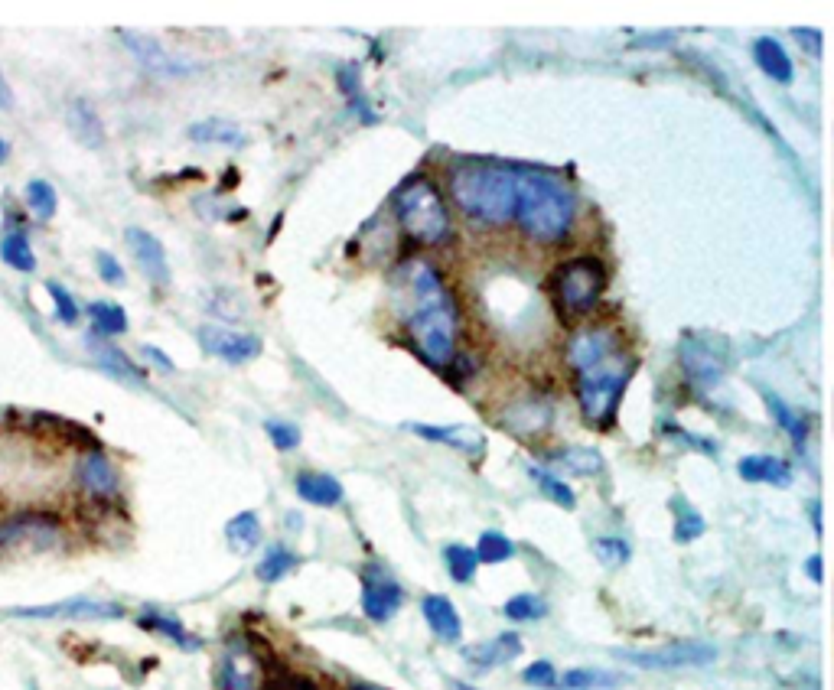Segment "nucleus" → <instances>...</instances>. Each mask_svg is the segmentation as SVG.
<instances>
[{
    "label": "nucleus",
    "instance_id": "nucleus-1",
    "mask_svg": "<svg viewBox=\"0 0 834 690\" xmlns=\"http://www.w3.org/2000/svg\"><path fill=\"white\" fill-rule=\"evenodd\" d=\"M567 365L574 372V394L590 427L610 430L619 417V401L636 375V355L626 349L613 326H584L567 339Z\"/></svg>",
    "mask_w": 834,
    "mask_h": 690
},
{
    "label": "nucleus",
    "instance_id": "nucleus-2",
    "mask_svg": "<svg viewBox=\"0 0 834 690\" xmlns=\"http://www.w3.org/2000/svg\"><path fill=\"white\" fill-rule=\"evenodd\" d=\"M395 284L401 287L404 332H408L411 349L437 372H450L453 362L460 359V313L444 277L434 264L411 258L395 271Z\"/></svg>",
    "mask_w": 834,
    "mask_h": 690
},
{
    "label": "nucleus",
    "instance_id": "nucleus-3",
    "mask_svg": "<svg viewBox=\"0 0 834 690\" xmlns=\"http://www.w3.org/2000/svg\"><path fill=\"white\" fill-rule=\"evenodd\" d=\"M450 199L466 222L479 228H502L515 219L518 170L486 160H463L450 170Z\"/></svg>",
    "mask_w": 834,
    "mask_h": 690
},
{
    "label": "nucleus",
    "instance_id": "nucleus-4",
    "mask_svg": "<svg viewBox=\"0 0 834 690\" xmlns=\"http://www.w3.org/2000/svg\"><path fill=\"white\" fill-rule=\"evenodd\" d=\"M577 219V199L571 186L545 170H518V228L538 245H558L571 235Z\"/></svg>",
    "mask_w": 834,
    "mask_h": 690
},
{
    "label": "nucleus",
    "instance_id": "nucleus-5",
    "mask_svg": "<svg viewBox=\"0 0 834 690\" xmlns=\"http://www.w3.org/2000/svg\"><path fill=\"white\" fill-rule=\"evenodd\" d=\"M395 219L401 225L404 238L414 241V245H424V248L444 245V241H450V235H453L447 202L427 176H414V180H408L398 189Z\"/></svg>",
    "mask_w": 834,
    "mask_h": 690
},
{
    "label": "nucleus",
    "instance_id": "nucleus-6",
    "mask_svg": "<svg viewBox=\"0 0 834 690\" xmlns=\"http://www.w3.org/2000/svg\"><path fill=\"white\" fill-rule=\"evenodd\" d=\"M603 290H606V264L600 258H593V254L567 258L551 274V300L564 323L590 316L600 306Z\"/></svg>",
    "mask_w": 834,
    "mask_h": 690
},
{
    "label": "nucleus",
    "instance_id": "nucleus-7",
    "mask_svg": "<svg viewBox=\"0 0 834 690\" xmlns=\"http://www.w3.org/2000/svg\"><path fill=\"white\" fill-rule=\"evenodd\" d=\"M62 538H66V528L53 511H20L0 521V557L46 554L59 547Z\"/></svg>",
    "mask_w": 834,
    "mask_h": 690
},
{
    "label": "nucleus",
    "instance_id": "nucleus-8",
    "mask_svg": "<svg viewBox=\"0 0 834 690\" xmlns=\"http://www.w3.org/2000/svg\"><path fill=\"white\" fill-rule=\"evenodd\" d=\"M678 362H681V372H685V381L698 394H711L720 381H724V372H727L724 355L714 352L711 345L704 342V336H694V332H688V336L681 339Z\"/></svg>",
    "mask_w": 834,
    "mask_h": 690
},
{
    "label": "nucleus",
    "instance_id": "nucleus-9",
    "mask_svg": "<svg viewBox=\"0 0 834 690\" xmlns=\"http://www.w3.org/2000/svg\"><path fill=\"white\" fill-rule=\"evenodd\" d=\"M196 339L202 345V352H209L212 359H222L229 365H245V362H255L264 342L255 336V332H238L229 326H219V323H209V326H199Z\"/></svg>",
    "mask_w": 834,
    "mask_h": 690
},
{
    "label": "nucleus",
    "instance_id": "nucleus-10",
    "mask_svg": "<svg viewBox=\"0 0 834 690\" xmlns=\"http://www.w3.org/2000/svg\"><path fill=\"white\" fill-rule=\"evenodd\" d=\"M616 658L633 661L639 668H655V671H672V668H691V664H711L717 658L714 645L704 642H675L668 648L655 651H616Z\"/></svg>",
    "mask_w": 834,
    "mask_h": 690
},
{
    "label": "nucleus",
    "instance_id": "nucleus-11",
    "mask_svg": "<svg viewBox=\"0 0 834 690\" xmlns=\"http://www.w3.org/2000/svg\"><path fill=\"white\" fill-rule=\"evenodd\" d=\"M14 616H17V619H82V622H108V619H121V616H124V606L105 603V599L75 596V599H66V603H53V606L14 609Z\"/></svg>",
    "mask_w": 834,
    "mask_h": 690
},
{
    "label": "nucleus",
    "instance_id": "nucleus-12",
    "mask_svg": "<svg viewBox=\"0 0 834 690\" xmlns=\"http://www.w3.org/2000/svg\"><path fill=\"white\" fill-rule=\"evenodd\" d=\"M401 606H404V586L398 580L385 577V573H375V577L365 573V580H362V612H365V619L385 625V622H391L398 616Z\"/></svg>",
    "mask_w": 834,
    "mask_h": 690
},
{
    "label": "nucleus",
    "instance_id": "nucleus-13",
    "mask_svg": "<svg viewBox=\"0 0 834 690\" xmlns=\"http://www.w3.org/2000/svg\"><path fill=\"white\" fill-rule=\"evenodd\" d=\"M75 482H79V489L88 498H98V502H105V498H115L118 489H121V479H118L115 463H111V459L101 450L82 453L79 466H75Z\"/></svg>",
    "mask_w": 834,
    "mask_h": 690
},
{
    "label": "nucleus",
    "instance_id": "nucleus-14",
    "mask_svg": "<svg viewBox=\"0 0 834 690\" xmlns=\"http://www.w3.org/2000/svg\"><path fill=\"white\" fill-rule=\"evenodd\" d=\"M554 420V404L548 398H525L509 404V411L502 414V427L515 433V437H541L551 430Z\"/></svg>",
    "mask_w": 834,
    "mask_h": 690
},
{
    "label": "nucleus",
    "instance_id": "nucleus-15",
    "mask_svg": "<svg viewBox=\"0 0 834 690\" xmlns=\"http://www.w3.org/2000/svg\"><path fill=\"white\" fill-rule=\"evenodd\" d=\"M124 238H128V248L134 254V261L141 264V271L154 280L157 287H167L170 284V264H167V248L160 245V238L150 235L147 228H128Z\"/></svg>",
    "mask_w": 834,
    "mask_h": 690
},
{
    "label": "nucleus",
    "instance_id": "nucleus-16",
    "mask_svg": "<svg viewBox=\"0 0 834 690\" xmlns=\"http://www.w3.org/2000/svg\"><path fill=\"white\" fill-rule=\"evenodd\" d=\"M121 40H124V46H128V53L141 62L147 72H154V75H189L193 72V62L170 56L167 49H163L157 40H150V36L121 33Z\"/></svg>",
    "mask_w": 834,
    "mask_h": 690
},
{
    "label": "nucleus",
    "instance_id": "nucleus-17",
    "mask_svg": "<svg viewBox=\"0 0 834 690\" xmlns=\"http://www.w3.org/2000/svg\"><path fill=\"white\" fill-rule=\"evenodd\" d=\"M408 430L414 433V437L444 443V446H450V450H460L463 456H473V459L486 453V437L476 427H463V424H450V427H440V424H408Z\"/></svg>",
    "mask_w": 834,
    "mask_h": 690
},
{
    "label": "nucleus",
    "instance_id": "nucleus-18",
    "mask_svg": "<svg viewBox=\"0 0 834 690\" xmlns=\"http://www.w3.org/2000/svg\"><path fill=\"white\" fill-rule=\"evenodd\" d=\"M518 655H522V638H518L515 632H502V635L489 638V642H483V645H473V648L463 651V658L470 661L476 671H492V668H499V664L515 661Z\"/></svg>",
    "mask_w": 834,
    "mask_h": 690
},
{
    "label": "nucleus",
    "instance_id": "nucleus-19",
    "mask_svg": "<svg viewBox=\"0 0 834 690\" xmlns=\"http://www.w3.org/2000/svg\"><path fill=\"white\" fill-rule=\"evenodd\" d=\"M421 612H424L427 625H431V632L440 638V642L457 645L460 638H463V622H460V612H457V606H453L447 596H440V593L424 596Z\"/></svg>",
    "mask_w": 834,
    "mask_h": 690
},
{
    "label": "nucleus",
    "instance_id": "nucleus-20",
    "mask_svg": "<svg viewBox=\"0 0 834 690\" xmlns=\"http://www.w3.org/2000/svg\"><path fill=\"white\" fill-rule=\"evenodd\" d=\"M740 479L743 482H766V485H779V489H786L792 485V466L789 459H779V456H769V453H756V456H743L740 459Z\"/></svg>",
    "mask_w": 834,
    "mask_h": 690
},
{
    "label": "nucleus",
    "instance_id": "nucleus-21",
    "mask_svg": "<svg viewBox=\"0 0 834 690\" xmlns=\"http://www.w3.org/2000/svg\"><path fill=\"white\" fill-rule=\"evenodd\" d=\"M294 489H297V495L303 498V502L320 505V508H333L346 498L343 482H339L336 476H330V472H300Z\"/></svg>",
    "mask_w": 834,
    "mask_h": 690
},
{
    "label": "nucleus",
    "instance_id": "nucleus-22",
    "mask_svg": "<svg viewBox=\"0 0 834 690\" xmlns=\"http://www.w3.org/2000/svg\"><path fill=\"white\" fill-rule=\"evenodd\" d=\"M222 690H261V664L248 651H232L219 668Z\"/></svg>",
    "mask_w": 834,
    "mask_h": 690
},
{
    "label": "nucleus",
    "instance_id": "nucleus-23",
    "mask_svg": "<svg viewBox=\"0 0 834 690\" xmlns=\"http://www.w3.org/2000/svg\"><path fill=\"white\" fill-rule=\"evenodd\" d=\"M753 59H756V66L779 85H789L795 79V66H792L789 53L782 49L779 40H773V36H760V40L753 43Z\"/></svg>",
    "mask_w": 834,
    "mask_h": 690
},
{
    "label": "nucleus",
    "instance_id": "nucleus-24",
    "mask_svg": "<svg viewBox=\"0 0 834 690\" xmlns=\"http://www.w3.org/2000/svg\"><path fill=\"white\" fill-rule=\"evenodd\" d=\"M88 355L98 362V368H105L108 375H115V378H124V381H131V385H144V372L137 368L128 355H124L121 349H115V345H105V342H88Z\"/></svg>",
    "mask_w": 834,
    "mask_h": 690
},
{
    "label": "nucleus",
    "instance_id": "nucleus-25",
    "mask_svg": "<svg viewBox=\"0 0 834 690\" xmlns=\"http://www.w3.org/2000/svg\"><path fill=\"white\" fill-rule=\"evenodd\" d=\"M264 531H261V518L255 511H238V515L225 525V541L235 554H251L261 544Z\"/></svg>",
    "mask_w": 834,
    "mask_h": 690
},
{
    "label": "nucleus",
    "instance_id": "nucleus-26",
    "mask_svg": "<svg viewBox=\"0 0 834 690\" xmlns=\"http://www.w3.org/2000/svg\"><path fill=\"white\" fill-rule=\"evenodd\" d=\"M300 567V557L290 551V547L284 544H271L268 551L261 554V560L255 564V577L264 583V586H274V583H281L290 570H297Z\"/></svg>",
    "mask_w": 834,
    "mask_h": 690
},
{
    "label": "nucleus",
    "instance_id": "nucleus-27",
    "mask_svg": "<svg viewBox=\"0 0 834 690\" xmlns=\"http://www.w3.org/2000/svg\"><path fill=\"white\" fill-rule=\"evenodd\" d=\"M189 137L196 140V144H225V147H245V131L232 121H222V118H206L199 124H189Z\"/></svg>",
    "mask_w": 834,
    "mask_h": 690
},
{
    "label": "nucleus",
    "instance_id": "nucleus-28",
    "mask_svg": "<svg viewBox=\"0 0 834 690\" xmlns=\"http://www.w3.org/2000/svg\"><path fill=\"white\" fill-rule=\"evenodd\" d=\"M763 401H766V407H769V414L776 417V424L789 433V440H792L795 450L805 453V443H808V424H805V420H802L799 414H795L792 407H789L786 401H782L776 391L763 388Z\"/></svg>",
    "mask_w": 834,
    "mask_h": 690
},
{
    "label": "nucleus",
    "instance_id": "nucleus-29",
    "mask_svg": "<svg viewBox=\"0 0 834 690\" xmlns=\"http://www.w3.org/2000/svg\"><path fill=\"white\" fill-rule=\"evenodd\" d=\"M672 511H675V541L678 544H691V541H698L701 534H704V518H701V511L694 508L685 495H675L672 498Z\"/></svg>",
    "mask_w": 834,
    "mask_h": 690
},
{
    "label": "nucleus",
    "instance_id": "nucleus-30",
    "mask_svg": "<svg viewBox=\"0 0 834 690\" xmlns=\"http://www.w3.org/2000/svg\"><path fill=\"white\" fill-rule=\"evenodd\" d=\"M88 319H92L98 336H121V332H128V313L118 303H108V300L88 303Z\"/></svg>",
    "mask_w": 834,
    "mask_h": 690
},
{
    "label": "nucleus",
    "instance_id": "nucleus-31",
    "mask_svg": "<svg viewBox=\"0 0 834 690\" xmlns=\"http://www.w3.org/2000/svg\"><path fill=\"white\" fill-rule=\"evenodd\" d=\"M0 261H4L7 267H14V271L33 274L36 271V254L30 248V238L23 232L4 235V241H0Z\"/></svg>",
    "mask_w": 834,
    "mask_h": 690
},
{
    "label": "nucleus",
    "instance_id": "nucleus-32",
    "mask_svg": "<svg viewBox=\"0 0 834 690\" xmlns=\"http://www.w3.org/2000/svg\"><path fill=\"white\" fill-rule=\"evenodd\" d=\"M551 463L564 466L567 472H574V476H597L603 469L600 453L590 450V446H567L561 453H551Z\"/></svg>",
    "mask_w": 834,
    "mask_h": 690
},
{
    "label": "nucleus",
    "instance_id": "nucleus-33",
    "mask_svg": "<svg viewBox=\"0 0 834 690\" xmlns=\"http://www.w3.org/2000/svg\"><path fill=\"white\" fill-rule=\"evenodd\" d=\"M444 564L453 583H473L479 570V554L466 544H450L444 547Z\"/></svg>",
    "mask_w": 834,
    "mask_h": 690
},
{
    "label": "nucleus",
    "instance_id": "nucleus-34",
    "mask_svg": "<svg viewBox=\"0 0 834 690\" xmlns=\"http://www.w3.org/2000/svg\"><path fill=\"white\" fill-rule=\"evenodd\" d=\"M23 199H27V209H30L40 222L56 219L59 196H56L53 183H46V180H30V183H27V196H23Z\"/></svg>",
    "mask_w": 834,
    "mask_h": 690
},
{
    "label": "nucleus",
    "instance_id": "nucleus-35",
    "mask_svg": "<svg viewBox=\"0 0 834 690\" xmlns=\"http://www.w3.org/2000/svg\"><path fill=\"white\" fill-rule=\"evenodd\" d=\"M141 625L144 629H154V632H163V635H170L176 645L180 648H199V638L193 642V638H189V632L183 629V622L176 619V616H167V612H157V609H147L144 616H141Z\"/></svg>",
    "mask_w": 834,
    "mask_h": 690
},
{
    "label": "nucleus",
    "instance_id": "nucleus-36",
    "mask_svg": "<svg viewBox=\"0 0 834 690\" xmlns=\"http://www.w3.org/2000/svg\"><path fill=\"white\" fill-rule=\"evenodd\" d=\"M502 612L512 622H538L548 616V603L538 593H518L502 606Z\"/></svg>",
    "mask_w": 834,
    "mask_h": 690
},
{
    "label": "nucleus",
    "instance_id": "nucleus-37",
    "mask_svg": "<svg viewBox=\"0 0 834 690\" xmlns=\"http://www.w3.org/2000/svg\"><path fill=\"white\" fill-rule=\"evenodd\" d=\"M476 554H479V564H505V560L515 557V544L502 531H483L479 534Z\"/></svg>",
    "mask_w": 834,
    "mask_h": 690
},
{
    "label": "nucleus",
    "instance_id": "nucleus-38",
    "mask_svg": "<svg viewBox=\"0 0 834 690\" xmlns=\"http://www.w3.org/2000/svg\"><path fill=\"white\" fill-rule=\"evenodd\" d=\"M532 479L538 482L541 495H548L554 505H561V508H567V511H571V508L577 505V495H574V489H571V485H567V482H561L558 476H554V472L541 469V466H532Z\"/></svg>",
    "mask_w": 834,
    "mask_h": 690
},
{
    "label": "nucleus",
    "instance_id": "nucleus-39",
    "mask_svg": "<svg viewBox=\"0 0 834 690\" xmlns=\"http://www.w3.org/2000/svg\"><path fill=\"white\" fill-rule=\"evenodd\" d=\"M619 674L613 671H593V668H574L561 677L564 690H593V687H616Z\"/></svg>",
    "mask_w": 834,
    "mask_h": 690
},
{
    "label": "nucleus",
    "instance_id": "nucleus-40",
    "mask_svg": "<svg viewBox=\"0 0 834 690\" xmlns=\"http://www.w3.org/2000/svg\"><path fill=\"white\" fill-rule=\"evenodd\" d=\"M69 124H72V131L79 134L88 147H101V140H105V131H101V124H98V118H95V111H88V108L82 105V101H75V105H72V118H69Z\"/></svg>",
    "mask_w": 834,
    "mask_h": 690
},
{
    "label": "nucleus",
    "instance_id": "nucleus-41",
    "mask_svg": "<svg viewBox=\"0 0 834 690\" xmlns=\"http://www.w3.org/2000/svg\"><path fill=\"white\" fill-rule=\"evenodd\" d=\"M46 290H49V297H53L59 323H66V326L79 323V303L72 300V293H69L66 287H62V284H56V280H46Z\"/></svg>",
    "mask_w": 834,
    "mask_h": 690
},
{
    "label": "nucleus",
    "instance_id": "nucleus-42",
    "mask_svg": "<svg viewBox=\"0 0 834 690\" xmlns=\"http://www.w3.org/2000/svg\"><path fill=\"white\" fill-rule=\"evenodd\" d=\"M264 430H268V440L277 446V450H284V453L297 450L300 440H303L300 427L290 424V420H268V424H264Z\"/></svg>",
    "mask_w": 834,
    "mask_h": 690
},
{
    "label": "nucleus",
    "instance_id": "nucleus-43",
    "mask_svg": "<svg viewBox=\"0 0 834 690\" xmlns=\"http://www.w3.org/2000/svg\"><path fill=\"white\" fill-rule=\"evenodd\" d=\"M593 554H597L606 567H619V564H626V560L633 557V551H629V544L623 538H600V541H593Z\"/></svg>",
    "mask_w": 834,
    "mask_h": 690
},
{
    "label": "nucleus",
    "instance_id": "nucleus-44",
    "mask_svg": "<svg viewBox=\"0 0 834 690\" xmlns=\"http://www.w3.org/2000/svg\"><path fill=\"white\" fill-rule=\"evenodd\" d=\"M95 264H98V274H101V280H105V284H111V287H124V267H121V261L115 258V254H108V251H98L95 254Z\"/></svg>",
    "mask_w": 834,
    "mask_h": 690
},
{
    "label": "nucleus",
    "instance_id": "nucleus-45",
    "mask_svg": "<svg viewBox=\"0 0 834 690\" xmlns=\"http://www.w3.org/2000/svg\"><path fill=\"white\" fill-rule=\"evenodd\" d=\"M522 681L525 684H532V687H554L558 684V671H554V664L551 661H535V664H528V668L522 671Z\"/></svg>",
    "mask_w": 834,
    "mask_h": 690
},
{
    "label": "nucleus",
    "instance_id": "nucleus-46",
    "mask_svg": "<svg viewBox=\"0 0 834 690\" xmlns=\"http://www.w3.org/2000/svg\"><path fill=\"white\" fill-rule=\"evenodd\" d=\"M277 690H320V687L303 674H284L281 681H277Z\"/></svg>",
    "mask_w": 834,
    "mask_h": 690
},
{
    "label": "nucleus",
    "instance_id": "nucleus-47",
    "mask_svg": "<svg viewBox=\"0 0 834 690\" xmlns=\"http://www.w3.org/2000/svg\"><path fill=\"white\" fill-rule=\"evenodd\" d=\"M141 352H144V359H150V362H154L157 368H163V372H173V362H170L167 355H163L160 349H157V345H144Z\"/></svg>",
    "mask_w": 834,
    "mask_h": 690
},
{
    "label": "nucleus",
    "instance_id": "nucleus-48",
    "mask_svg": "<svg viewBox=\"0 0 834 690\" xmlns=\"http://www.w3.org/2000/svg\"><path fill=\"white\" fill-rule=\"evenodd\" d=\"M792 33L799 36V43H802L805 49L812 46V53H815V56L821 53V33H818V30H792Z\"/></svg>",
    "mask_w": 834,
    "mask_h": 690
},
{
    "label": "nucleus",
    "instance_id": "nucleus-49",
    "mask_svg": "<svg viewBox=\"0 0 834 690\" xmlns=\"http://www.w3.org/2000/svg\"><path fill=\"white\" fill-rule=\"evenodd\" d=\"M805 573H808V577H812L815 583L825 580V570H821V557H818V554H812V557L805 560Z\"/></svg>",
    "mask_w": 834,
    "mask_h": 690
},
{
    "label": "nucleus",
    "instance_id": "nucleus-50",
    "mask_svg": "<svg viewBox=\"0 0 834 690\" xmlns=\"http://www.w3.org/2000/svg\"><path fill=\"white\" fill-rule=\"evenodd\" d=\"M0 108H14V92H10L4 72H0Z\"/></svg>",
    "mask_w": 834,
    "mask_h": 690
},
{
    "label": "nucleus",
    "instance_id": "nucleus-51",
    "mask_svg": "<svg viewBox=\"0 0 834 690\" xmlns=\"http://www.w3.org/2000/svg\"><path fill=\"white\" fill-rule=\"evenodd\" d=\"M7 157H10V144L4 137H0V163H7Z\"/></svg>",
    "mask_w": 834,
    "mask_h": 690
},
{
    "label": "nucleus",
    "instance_id": "nucleus-52",
    "mask_svg": "<svg viewBox=\"0 0 834 690\" xmlns=\"http://www.w3.org/2000/svg\"><path fill=\"white\" fill-rule=\"evenodd\" d=\"M349 690H385V687H375V684H352Z\"/></svg>",
    "mask_w": 834,
    "mask_h": 690
},
{
    "label": "nucleus",
    "instance_id": "nucleus-53",
    "mask_svg": "<svg viewBox=\"0 0 834 690\" xmlns=\"http://www.w3.org/2000/svg\"><path fill=\"white\" fill-rule=\"evenodd\" d=\"M453 690H473V687H466V684H460V681H457V684H453Z\"/></svg>",
    "mask_w": 834,
    "mask_h": 690
}]
</instances>
